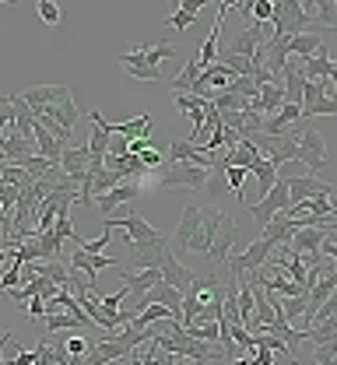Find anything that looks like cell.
I'll return each mask as SVG.
<instances>
[{
    "mask_svg": "<svg viewBox=\"0 0 337 365\" xmlns=\"http://www.w3.org/2000/svg\"><path fill=\"white\" fill-rule=\"evenodd\" d=\"M36 11H39V18H43V25H46V29H56V25L63 21V11H60L53 0H39V4H36Z\"/></svg>",
    "mask_w": 337,
    "mask_h": 365,
    "instance_id": "8d00e7d4",
    "label": "cell"
},
{
    "mask_svg": "<svg viewBox=\"0 0 337 365\" xmlns=\"http://www.w3.org/2000/svg\"><path fill=\"white\" fill-rule=\"evenodd\" d=\"M323 49V36H316V32H302V36H295L289 43V56H302V60H309V56H316Z\"/></svg>",
    "mask_w": 337,
    "mask_h": 365,
    "instance_id": "4dcf8cb0",
    "label": "cell"
},
{
    "mask_svg": "<svg viewBox=\"0 0 337 365\" xmlns=\"http://www.w3.org/2000/svg\"><path fill=\"white\" fill-rule=\"evenodd\" d=\"M71 267L88 277V292L95 295V274L102 271V267H116V260H113L109 253H98V257H92V253H81V250H78V253H71Z\"/></svg>",
    "mask_w": 337,
    "mask_h": 365,
    "instance_id": "2e32d148",
    "label": "cell"
},
{
    "mask_svg": "<svg viewBox=\"0 0 337 365\" xmlns=\"http://www.w3.org/2000/svg\"><path fill=\"white\" fill-rule=\"evenodd\" d=\"M200 74H204V67H200V63H197V56H193V60H187V67H183L169 85H172L176 95H197V81H200Z\"/></svg>",
    "mask_w": 337,
    "mask_h": 365,
    "instance_id": "d4e9b609",
    "label": "cell"
},
{
    "mask_svg": "<svg viewBox=\"0 0 337 365\" xmlns=\"http://www.w3.org/2000/svg\"><path fill=\"white\" fill-rule=\"evenodd\" d=\"M232 365H256V359H239V362H232Z\"/></svg>",
    "mask_w": 337,
    "mask_h": 365,
    "instance_id": "7dc6e473",
    "label": "cell"
},
{
    "mask_svg": "<svg viewBox=\"0 0 337 365\" xmlns=\"http://www.w3.org/2000/svg\"><path fill=\"white\" fill-rule=\"evenodd\" d=\"M138 193H141V186H138V182H120L116 190H109V193L95 197V207L105 215V218H113V211H116V207H123V204H130Z\"/></svg>",
    "mask_w": 337,
    "mask_h": 365,
    "instance_id": "ac0fdd59",
    "label": "cell"
},
{
    "mask_svg": "<svg viewBox=\"0 0 337 365\" xmlns=\"http://www.w3.org/2000/svg\"><path fill=\"white\" fill-rule=\"evenodd\" d=\"M109 123V120H105ZM109 130L116 137H127V140H138V137H151V113H141L127 123H109Z\"/></svg>",
    "mask_w": 337,
    "mask_h": 365,
    "instance_id": "484cf974",
    "label": "cell"
},
{
    "mask_svg": "<svg viewBox=\"0 0 337 365\" xmlns=\"http://www.w3.org/2000/svg\"><path fill=\"white\" fill-rule=\"evenodd\" d=\"M63 344V351L71 355V359H85V355H92V344L85 341V337H67V341H60Z\"/></svg>",
    "mask_w": 337,
    "mask_h": 365,
    "instance_id": "60d3db41",
    "label": "cell"
},
{
    "mask_svg": "<svg viewBox=\"0 0 337 365\" xmlns=\"http://www.w3.org/2000/svg\"><path fill=\"white\" fill-rule=\"evenodd\" d=\"M21 274H25V260H21V257L14 253V260L7 264V271H4V281H0V284H4V292H14V288H18V281H21Z\"/></svg>",
    "mask_w": 337,
    "mask_h": 365,
    "instance_id": "d590c367",
    "label": "cell"
},
{
    "mask_svg": "<svg viewBox=\"0 0 337 365\" xmlns=\"http://www.w3.org/2000/svg\"><path fill=\"white\" fill-rule=\"evenodd\" d=\"M302 113H306V123H309L313 116H337V98L327 95V98H320L316 106H309V109H302Z\"/></svg>",
    "mask_w": 337,
    "mask_h": 365,
    "instance_id": "f35d334b",
    "label": "cell"
},
{
    "mask_svg": "<svg viewBox=\"0 0 337 365\" xmlns=\"http://www.w3.org/2000/svg\"><path fill=\"white\" fill-rule=\"evenodd\" d=\"M331 337H337V313H331L327 319H320V323L309 327V344H313V348L323 344V341H331Z\"/></svg>",
    "mask_w": 337,
    "mask_h": 365,
    "instance_id": "1f68e13d",
    "label": "cell"
},
{
    "mask_svg": "<svg viewBox=\"0 0 337 365\" xmlns=\"http://www.w3.org/2000/svg\"><path fill=\"white\" fill-rule=\"evenodd\" d=\"M225 218H229V215H222L218 207H197V204L183 207L180 225H176V246L207 257V253H211V242L218 239V232L225 225Z\"/></svg>",
    "mask_w": 337,
    "mask_h": 365,
    "instance_id": "6da1fadb",
    "label": "cell"
},
{
    "mask_svg": "<svg viewBox=\"0 0 337 365\" xmlns=\"http://www.w3.org/2000/svg\"><path fill=\"white\" fill-rule=\"evenodd\" d=\"M274 250H278V246H274V242H271L267 235H260L256 242H249V246H246V253H232L225 267H229V271L236 274V277H242L246 271H253V274H256V271H264V267L271 264Z\"/></svg>",
    "mask_w": 337,
    "mask_h": 365,
    "instance_id": "5b68a950",
    "label": "cell"
},
{
    "mask_svg": "<svg viewBox=\"0 0 337 365\" xmlns=\"http://www.w3.org/2000/svg\"><path fill=\"white\" fill-rule=\"evenodd\" d=\"M176 109L183 116H190L193 130H200L207 123V98H200V95H176Z\"/></svg>",
    "mask_w": 337,
    "mask_h": 365,
    "instance_id": "cb8c5ba5",
    "label": "cell"
},
{
    "mask_svg": "<svg viewBox=\"0 0 337 365\" xmlns=\"http://www.w3.org/2000/svg\"><path fill=\"white\" fill-rule=\"evenodd\" d=\"M165 277H162V271L158 267H147V271H127L123 274V284L130 288V295L138 299V295H145V292H151L155 284H162Z\"/></svg>",
    "mask_w": 337,
    "mask_h": 365,
    "instance_id": "603a6c76",
    "label": "cell"
},
{
    "mask_svg": "<svg viewBox=\"0 0 337 365\" xmlns=\"http://www.w3.org/2000/svg\"><path fill=\"white\" fill-rule=\"evenodd\" d=\"M46 330L56 334V330H85V323L74 317V313H49L46 317Z\"/></svg>",
    "mask_w": 337,
    "mask_h": 365,
    "instance_id": "836d02e7",
    "label": "cell"
},
{
    "mask_svg": "<svg viewBox=\"0 0 337 365\" xmlns=\"http://www.w3.org/2000/svg\"><path fill=\"white\" fill-rule=\"evenodd\" d=\"M253 21L256 25H271L274 21V4L271 0H253Z\"/></svg>",
    "mask_w": 337,
    "mask_h": 365,
    "instance_id": "b9f144b4",
    "label": "cell"
},
{
    "mask_svg": "<svg viewBox=\"0 0 337 365\" xmlns=\"http://www.w3.org/2000/svg\"><path fill=\"white\" fill-rule=\"evenodd\" d=\"M264 155H260V148L249 140V137H242L239 148H232V151H225V165H239V169H253L256 162H260Z\"/></svg>",
    "mask_w": 337,
    "mask_h": 365,
    "instance_id": "4316f807",
    "label": "cell"
},
{
    "mask_svg": "<svg viewBox=\"0 0 337 365\" xmlns=\"http://www.w3.org/2000/svg\"><path fill=\"white\" fill-rule=\"evenodd\" d=\"M67 98H71V88H67V85H36V88H28L21 95V102L32 109V116H43L46 109L67 102Z\"/></svg>",
    "mask_w": 337,
    "mask_h": 365,
    "instance_id": "9c48e42d",
    "label": "cell"
},
{
    "mask_svg": "<svg viewBox=\"0 0 337 365\" xmlns=\"http://www.w3.org/2000/svg\"><path fill=\"white\" fill-rule=\"evenodd\" d=\"M236 232H239L236 218H225V225H222V232H218V239L211 242V253L204 257L211 267H222V264H229V257H232V242H236Z\"/></svg>",
    "mask_w": 337,
    "mask_h": 365,
    "instance_id": "9a60e30c",
    "label": "cell"
},
{
    "mask_svg": "<svg viewBox=\"0 0 337 365\" xmlns=\"http://www.w3.org/2000/svg\"><path fill=\"white\" fill-rule=\"evenodd\" d=\"M229 11H232V4L225 0V4H218V18H214V25H211V32H207V39L200 46V56H197V63L207 71V67H214L218 63V36H222V29H225V18H229Z\"/></svg>",
    "mask_w": 337,
    "mask_h": 365,
    "instance_id": "7c38bea8",
    "label": "cell"
},
{
    "mask_svg": "<svg viewBox=\"0 0 337 365\" xmlns=\"http://www.w3.org/2000/svg\"><path fill=\"white\" fill-rule=\"evenodd\" d=\"M281 85H285V102H291V106H302L306 102V74H302V67L299 63H291L285 67V74H281Z\"/></svg>",
    "mask_w": 337,
    "mask_h": 365,
    "instance_id": "44dd1931",
    "label": "cell"
},
{
    "mask_svg": "<svg viewBox=\"0 0 337 365\" xmlns=\"http://www.w3.org/2000/svg\"><path fill=\"white\" fill-rule=\"evenodd\" d=\"M334 67H337V60H334V53L323 46L316 56H309V60H302V74H306V81H331L334 78Z\"/></svg>",
    "mask_w": 337,
    "mask_h": 365,
    "instance_id": "ffe728a7",
    "label": "cell"
},
{
    "mask_svg": "<svg viewBox=\"0 0 337 365\" xmlns=\"http://www.w3.org/2000/svg\"><path fill=\"white\" fill-rule=\"evenodd\" d=\"M331 193H334V186L323 182L320 176H309V173L291 176V204H302V200H313V197H331Z\"/></svg>",
    "mask_w": 337,
    "mask_h": 365,
    "instance_id": "5bb4252c",
    "label": "cell"
},
{
    "mask_svg": "<svg viewBox=\"0 0 337 365\" xmlns=\"http://www.w3.org/2000/svg\"><path fill=\"white\" fill-rule=\"evenodd\" d=\"M289 207H291V176L281 173V180L274 182V190H271L264 200L249 204V215H253V225H260V232H264L278 215H285Z\"/></svg>",
    "mask_w": 337,
    "mask_h": 365,
    "instance_id": "3957f363",
    "label": "cell"
},
{
    "mask_svg": "<svg viewBox=\"0 0 337 365\" xmlns=\"http://www.w3.org/2000/svg\"><path fill=\"white\" fill-rule=\"evenodd\" d=\"M36 351H39V362H36V365H56V348H53L49 341H43Z\"/></svg>",
    "mask_w": 337,
    "mask_h": 365,
    "instance_id": "ee69618b",
    "label": "cell"
},
{
    "mask_svg": "<svg viewBox=\"0 0 337 365\" xmlns=\"http://www.w3.org/2000/svg\"><path fill=\"white\" fill-rule=\"evenodd\" d=\"M214 169H204L197 162H180V165H169V173L162 176L165 190H176V186H187V190H207Z\"/></svg>",
    "mask_w": 337,
    "mask_h": 365,
    "instance_id": "52a82bcc",
    "label": "cell"
},
{
    "mask_svg": "<svg viewBox=\"0 0 337 365\" xmlns=\"http://www.w3.org/2000/svg\"><path fill=\"white\" fill-rule=\"evenodd\" d=\"M271 29H274V36H302V32H309L313 29V18L306 14V7L299 4V0H278L274 4V21H271Z\"/></svg>",
    "mask_w": 337,
    "mask_h": 365,
    "instance_id": "277c9868",
    "label": "cell"
},
{
    "mask_svg": "<svg viewBox=\"0 0 337 365\" xmlns=\"http://www.w3.org/2000/svg\"><path fill=\"white\" fill-rule=\"evenodd\" d=\"M291 365H299V362H291Z\"/></svg>",
    "mask_w": 337,
    "mask_h": 365,
    "instance_id": "c3c4849f",
    "label": "cell"
},
{
    "mask_svg": "<svg viewBox=\"0 0 337 365\" xmlns=\"http://www.w3.org/2000/svg\"><path fill=\"white\" fill-rule=\"evenodd\" d=\"M218 63H225L236 78H253V71H256V67H253V60L236 56V53H222V56H218Z\"/></svg>",
    "mask_w": 337,
    "mask_h": 365,
    "instance_id": "d6a6232c",
    "label": "cell"
},
{
    "mask_svg": "<svg viewBox=\"0 0 337 365\" xmlns=\"http://www.w3.org/2000/svg\"><path fill=\"white\" fill-rule=\"evenodd\" d=\"M187 334L197 341H222V319H207V323H193L187 327Z\"/></svg>",
    "mask_w": 337,
    "mask_h": 365,
    "instance_id": "e575fe53",
    "label": "cell"
},
{
    "mask_svg": "<svg viewBox=\"0 0 337 365\" xmlns=\"http://www.w3.org/2000/svg\"><path fill=\"white\" fill-rule=\"evenodd\" d=\"M264 29H271V25H246L239 36L232 39V46L229 49H222V53H236V56H246V60H256L260 53H264V46H267V39H264Z\"/></svg>",
    "mask_w": 337,
    "mask_h": 365,
    "instance_id": "8fae6325",
    "label": "cell"
},
{
    "mask_svg": "<svg viewBox=\"0 0 337 365\" xmlns=\"http://www.w3.org/2000/svg\"><path fill=\"white\" fill-rule=\"evenodd\" d=\"M165 56H176V49H172L169 43L138 46V49H130V53L120 56V67H123L127 78H134V81H162L158 63H162Z\"/></svg>",
    "mask_w": 337,
    "mask_h": 365,
    "instance_id": "7a4b0ae2",
    "label": "cell"
},
{
    "mask_svg": "<svg viewBox=\"0 0 337 365\" xmlns=\"http://www.w3.org/2000/svg\"><path fill=\"white\" fill-rule=\"evenodd\" d=\"M180 162H197V165H204V169H218V165H222V162H218L214 155H207V151L193 148L187 137H183V140H172V144H169V165H180Z\"/></svg>",
    "mask_w": 337,
    "mask_h": 365,
    "instance_id": "4fadbf2b",
    "label": "cell"
},
{
    "mask_svg": "<svg viewBox=\"0 0 337 365\" xmlns=\"http://www.w3.org/2000/svg\"><path fill=\"white\" fill-rule=\"evenodd\" d=\"M60 165H63V173H67L74 182H85L88 165H92V151H88V144H85V148H67V155H63Z\"/></svg>",
    "mask_w": 337,
    "mask_h": 365,
    "instance_id": "7402d4cb",
    "label": "cell"
},
{
    "mask_svg": "<svg viewBox=\"0 0 337 365\" xmlns=\"http://www.w3.org/2000/svg\"><path fill=\"white\" fill-rule=\"evenodd\" d=\"M309 32H316V36L337 32V0H316V21Z\"/></svg>",
    "mask_w": 337,
    "mask_h": 365,
    "instance_id": "f546056e",
    "label": "cell"
},
{
    "mask_svg": "<svg viewBox=\"0 0 337 365\" xmlns=\"http://www.w3.org/2000/svg\"><path fill=\"white\" fill-rule=\"evenodd\" d=\"M113 225H120L123 232H127L130 246H158V242H165V235H162V232H155V228L147 225L138 211H127L123 218H113Z\"/></svg>",
    "mask_w": 337,
    "mask_h": 365,
    "instance_id": "30bf717a",
    "label": "cell"
},
{
    "mask_svg": "<svg viewBox=\"0 0 337 365\" xmlns=\"http://www.w3.org/2000/svg\"><path fill=\"white\" fill-rule=\"evenodd\" d=\"M158 271H162V277H165L169 284H176L180 292H190L193 281H197V274H193L190 267H183V264H180V260H176L169 250L162 253V264H158Z\"/></svg>",
    "mask_w": 337,
    "mask_h": 365,
    "instance_id": "d6986e66",
    "label": "cell"
},
{
    "mask_svg": "<svg viewBox=\"0 0 337 365\" xmlns=\"http://www.w3.org/2000/svg\"><path fill=\"white\" fill-rule=\"evenodd\" d=\"M299 162L309 169V176H316L327 162V144H323V134L302 120V134H299Z\"/></svg>",
    "mask_w": 337,
    "mask_h": 365,
    "instance_id": "8992f818",
    "label": "cell"
},
{
    "mask_svg": "<svg viewBox=\"0 0 337 365\" xmlns=\"http://www.w3.org/2000/svg\"><path fill=\"white\" fill-rule=\"evenodd\" d=\"M281 106H285V85L281 81H267L260 88V113L264 116H278Z\"/></svg>",
    "mask_w": 337,
    "mask_h": 365,
    "instance_id": "f1b7e54d",
    "label": "cell"
},
{
    "mask_svg": "<svg viewBox=\"0 0 337 365\" xmlns=\"http://www.w3.org/2000/svg\"><path fill=\"white\" fill-rule=\"evenodd\" d=\"M256 348H271L274 355H291L289 341L278 337V334H256Z\"/></svg>",
    "mask_w": 337,
    "mask_h": 365,
    "instance_id": "74e56055",
    "label": "cell"
},
{
    "mask_svg": "<svg viewBox=\"0 0 337 365\" xmlns=\"http://www.w3.org/2000/svg\"><path fill=\"white\" fill-rule=\"evenodd\" d=\"M193 21H197V14H193V11H187V7H180V11H176V14L165 21V25H169V29H180V32H187Z\"/></svg>",
    "mask_w": 337,
    "mask_h": 365,
    "instance_id": "7bdbcfd3",
    "label": "cell"
},
{
    "mask_svg": "<svg viewBox=\"0 0 337 365\" xmlns=\"http://www.w3.org/2000/svg\"><path fill=\"white\" fill-rule=\"evenodd\" d=\"M180 7H187V11H193V14H200V11H204V0H180Z\"/></svg>",
    "mask_w": 337,
    "mask_h": 365,
    "instance_id": "bcb514c9",
    "label": "cell"
},
{
    "mask_svg": "<svg viewBox=\"0 0 337 365\" xmlns=\"http://www.w3.org/2000/svg\"><path fill=\"white\" fill-rule=\"evenodd\" d=\"M249 173L256 176V190H260V200H264V197H267V193L274 190V182L281 180V169H278V165H274L271 158H260V162H256V165H253Z\"/></svg>",
    "mask_w": 337,
    "mask_h": 365,
    "instance_id": "83f0119b",
    "label": "cell"
},
{
    "mask_svg": "<svg viewBox=\"0 0 337 365\" xmlns=\"http://www.w3.org/2000/svg\"><path fill=\"white\" fill-rule=\"evenodd\" d=\"M225 176H229V190H232V197H239V200H246V193H242V180L249 176V169H239V165H229V169H225Z\"/></svg>",
    "mask_w": 337,
    "mask_h": 365,
    "instance_id": "ab89813d",
    "label": "cell"
},
{
    "mask_svg": "<svg viewBox=\"0 0 337 365\" xmlns=\"http://www.w3.org/2000/svg\"><path fill=\"white\" fill-rule=\"evenodd\" d=\"M183 299H187V292H180L176 284H169V281H162V284H155L151 292H145V295H138L130 309H138V313H145L147 306H169V309H176V313H183Z\"/></svg>",
    "mask_w": 337,
    "mask_h": 365,
    "instance_id": "ba28073f",
    "label": "cell"
},
{
    "mask_svg": "<svg viewBox=\"0 0 337 365\" xmlns=\"http://www.w3.org/2000/svg\"><path fill=\"white\" fill-rule=\"evenodd\" d=\"M141 158H145V165H147V169H155V165H162V162H165V155H162L158 148H147V151L141 155Z\"/></svg>",
    "mask_w": 337,
    "mask_h": 365,
    "instance_id": "f6af8a7d",
    "label": "cell"
},
{
    "mask_svg": "<svg viewBox=\"0 0 337 365\" xmlns=\"http://www.w3.org/2000/svg\"><path fill=\"white\" fill-rule=\"evenodd\" d=\"M32 127H36V144H39V155H43L46 162H53V165H60V162H63V155H67L63 140L53 134L43 120H36V116H32Z\"/></svg>",
    "mask_w": 337,
    "mask_h": 365,
    "instance_id": "e0dca14e",
    "label": "cell"
}]
</instances>
